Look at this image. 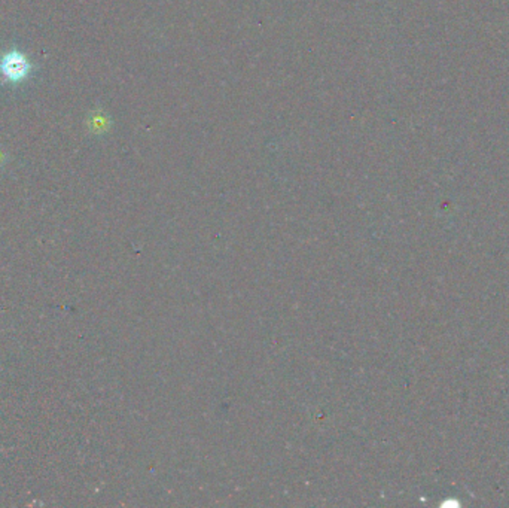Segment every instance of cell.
Returning <instances> with one entry per match:
<instances>
[{
	"label": "cell",
	"mask_w": 509,
	"mask_h": 508,
	"mask_svg": "<svg viewBox=\"0 0 509 508\" xmlns=\"http://www.w3.org/2000/svg\"><path fill=\"white\" fill-rule=\"evenodd\" d=\"M27 60L18 52L8 54L2 62V72L9 80H20L29 72Z\"/></svg>",
	"instance_id": "6da1fadb"
}]
</instances>
